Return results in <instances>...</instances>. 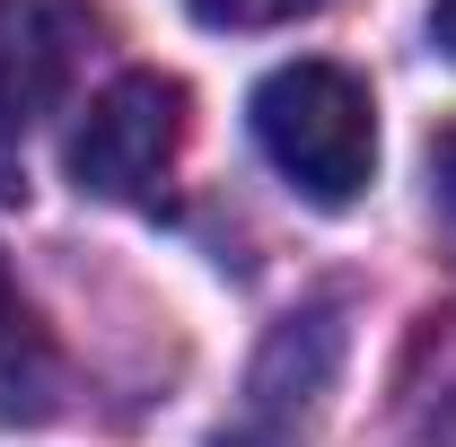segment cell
Returning <instances> with one entry per match:
<instances>
[{"label":"cell","instance_id":"6","mask_svg":"<svg viewBox=\"0 0 456 447\" xmlns=\"http://www.w3.org/2000/svg\"><path fill=\"white\" fill-rule=\"evenodd\" d=\"M184 9L211 27H289V18H316L325 0H184Z\"/></svg>","mask_w":456,"mask_h":447},{"label":"cell","instance_id":"5","mask_svg":"<svg viewBox=\"0 0 456 447\" xmlns=\"http://www.w3.org/2000/svg\"><path fill=\"white\" fill-rule=\"evenodd\" d=\"M53 403H61V351L0 264V421H45Z\"/></svg>","mask_w":456,"mask_h":447},{"label":"cell","instance_id":"7","mask_svg":"<svg viewBox=\"0 0 456 447\" xmlns=\"http://www.w3.org/2000/svg\"><path fill=\"white\" fill-rule=\"evenodd\" d=\"M430 184H439V202L456 211V132L439 141V150H430Z\"/></svg>","mask_w":456,"mask_h":447},{"label":"cell","instance_id":"8","mask_svg":"<svg viewBox=\"0 0 456 447\" xmlns=\"http://www.w3.org/2000/svg\"><path fill=\"white\" fill-rule=\"evenodd\" d=\"M430 27H439V45L456 53V0H439V18H430Z\"/></svg>","mask_w":456,"mask_h":447},{"label":"cell","instance_id":"2","mask_svg":"<svg viewBox=\"0 0 456 447\" xmlns=\"http://www.w3.org/2000/svg\"><path fill=\"white\" fill-rule=\"evenodd\" d=\"M193 132V97L167 70H123L106 97H88L70 132V175L97 202H159Z\"/></svg>","mask_w":456,"mask_h":447},{"label":"cell","instance_id":"4","mask_svg":"<svg viewBox=\"0 0 456 447\" xmlns=\"http://www.w3.org/2000/svg\"><path fill=\"white\" fill-rule=\"evenodd\" d=\"M334 360H342V298H316L273 325V342L255 351V378H246V403L237 421L220 430V447H289L307 430L316 394L334 386Z\"/></svg>","mask_w":456,"mask_h":447},{"label":"cell","instance_id":"3","mask_svg":"<svg viewBox=\"0 0 456 447\" xmlns=\"http://www.w3.org/2000/svg\"><path fill=\"white\" fill-rule=\"evenodd\" d=\"M97 45V9L88 0H0V193H18V150L36 132V114H53L70 88L79 53Z\"/></svg>","mask_w":456,"mask_h":447},{"label":"cell","instance_id":"1","mask_svg":"<svg viewBox=\"0 0 456 447\" xmlns=\"http://www.w3.org/2000/svg\"><path fill=\"white\" fill-rule=\"evenodd\" d=\"M255 141L307 202H360L378 175V106L342 61H281L255 88Z\"/></svg>","mask_w":456,"mask_h":447}]
</instances>
